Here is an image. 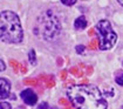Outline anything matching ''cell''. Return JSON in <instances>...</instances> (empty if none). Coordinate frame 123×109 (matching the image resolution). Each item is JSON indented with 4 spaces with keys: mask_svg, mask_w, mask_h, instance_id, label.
<instances>
[{
    "mask_svg": "<svg viewBox=\"0 0 123 109\" xmlns=\"http://www.w3.org/2000/svg\"><path fill=\"white\" fill-rule=\"evenodd\" d=\"M67 96L77 109H107L103 94L93 84H73L67 88Z\"/></svg>",
    "mask_w": 123,
    "mask_h": 109,
    "instance_id": "1",
    "label": "cell"
},
{
    "mask_svg": "<svg viewBox=\"0 0 123 109\" xmlns=\"http://www.w3.org/2000/svg\"><path fill=\"white\" fill-rule=\"evenodd\" d=\"M0 40L8 44H18L22 40V28L19 17L10 11L0 13Z\"/></svg>",
    "mask_w": 123,
    "mask_h": 109,
    "instance_id": "2",
    "label": "cell"
},
{
    "mask_svg": "<svg viewBox=\"0 0 123 109\" xmlns=\"http://www.w3.org/2000/svg\"><path fill=\"white\" fill-rule=\"evenodd\" d=\"M61 32V24L57 17L52 11H46L38 19V26L35 28V33H40L45 39L50 40L57 36Z\"/></svg>",
    "mask_w": 123,
    "mask_h": 109,
    "instance_id": "3",
    "label": "cell"
},
{
    "mask_svg": "<svg viewBox=\"0 0 123 109\" xmlns=\"http://www.w3.org/2000/svg\"><path fill=\"white\" fill-rule=\"evenodd\" d=\"M96 31L100 36V44H98L100 49L107 51V49H110L111 47H114V45L116 44V40H117V35L114 32L111 25L108 20L98 21L96 25Z\"/></svg>",
    "mask_w": 123,
    "mask_h": 109,
    "instance_id": "4",
    "label": "cell"
},
{
    "mask_svg": "<svg viewBox=\"0 0 123 109\" xmlns=\"http://www.w3.org/2000/svg\"><path fill=\"white\" fill-rule=\"evenodd\" d=\"M21 99L28 106H34L37 103V101H38V96L32 89H25L21 93Z\"/></svg>",
    "mask_w": 123,
    "mask_h": 109,
    "instance_id": "5",
    "label": "cell"
},
{
    "mask_svg": "<svg viewBox=\"0 0 123 109\" xmlns=\"http://www.w3.org/2000/svg\"><path fill=\"white\" fill-rule=\"evenodd\" d=\"M11 86L10 82L6 81L5 79H0V100L7 99L10 95Z\"/></svg>",
    "mask_w": 123,
    "mask_h": 109,
    "instance_id": "6",
    "label": "cell"
},
{
    "mask_svg": "<svg viewBox=\"0 0 123 109\" xmlns=\"http://www.w3.org/2000/svg\"><path fill=\"white\" fill-rule=\"evenodd\" d=\"M74 27L76 29H85L87 27V19L83 15L80 17V18H77L75 20V22H74Z\"/></svg>",
    "mask_w": 123,
    "mask_h": 109,
    "instance_id": "7",
    "label": "cell"
},
{
    "mask_svg": "<svg viewBox=\"0 0 123 109\" xmlns=\"http://www.w3.org/2000/svg\"><path fill=\"white\" fill-rule=\"evenodd\" d=\"M28 58H29V62L33 64L34 62H35V52L32 49L31 52H29V54H28Z\"/></svg>",
    "mask_w": 123,
    "mask_h": 109,
    "instance_id": "8",
    "label": "cell"
},
{
    "mask_svg": "<svg viewBox=\"0 0 123 109\" xmlns=\"http://www.w3.org/2000/svg\"><path fill=\"white\" fill-rule=\"evenodd\" d=\"M115 81L117 84H120V86H123V74H120V75H117L116 77H115Z\"/></svg>",
    "mask_w": 123,
    "mask_h": 109,
    "instance_id": "9",
    "label": "cell"
},
{
    "mask_svg": "<svg viewBox=\"0 0 123 109\" xmlns=\"http://www.w3.org/2000/svg\"><path fill=\"white\" fill-rule=\"evenodd\" d=\"M61 2L67 5V6H72V5H74L76 2V0H61Z\"/></svg>",
    "mask_w": 123,
    "mask_h": 109,
    "instance_id": "10",
    "label": "cell"
},
{
    "mask_svg": "<svg viewBox=\"0 0 123 109\" xmlns=\"http://www.w3.org/2000/svg\"><path fill=\"white\" fill-rule=\"evenodd\" d=\"M0 109H11V104L6 103V102H2V103H0Z\"/></svg>",
    "mask_w": 123,
    "mask_h": 109,
    "instance_id": "11",
    "label": "cell"
},
{
    "mask_svg": "<svg viewBox=\"0 0 123 109\" xmlns=\"http://www.w3.org/2000/svg\"><path fill=\"white\" fill-rule=\"evenodd\" d=\"M83 51H85V46H82V45L76 46V52H77L79 54H81V53H83Z\"/></svg>",
    "mask_w": 123,
    "mask_h": 109,
    "instance_id": "12",
    "label": "cell"
},
{
    "mask_svg": "<svg viewBox=\"0 0 123 109\" xmlns=\"http://www.w3.org/2000/svg\"><path fill=\"white\" fill-rule=\"evenodd\" d=\"M37 109H52V108H50V107L48 106L46 102H43V103H41V104H40V106H39Z\"/></svg>",
    "mask_w": 123,
    "mask_h": 109,
    "instance_id": "13",
    "label": "cell"
},
{
    "mask_svg": "<svg viewBox=\"0 0 123 109\" xmlns=\"http://www.w3.org/2000/svg\"><path fill=\"white\" fill-rule=\"evenodd\" d=\"M5 68H6V66H5V64H4V61H2V60H0V72L5 71Z\"/></svg>",
    "mask_w": 123,
    "mask_h": 109,
    "instance_id": "14",
    "label": "cell"
},
{
    "mask_svg": "<svg viewBox=\"0 0 123 109\" xmlns=\"http://www.w3.org/2000/svg\"><path fill=\"white\" fill-rule=\"evenodd\" d=\"M117 1H118V2H120V4L123 6V0H117Z\"/></svg>",
    "mask_w": 123,
    "mask_h": 109,
    "instance_id": "15",
    "label": "cell"
}]
</instances>
